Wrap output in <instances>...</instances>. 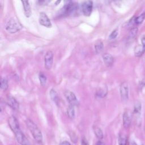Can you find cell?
Listing matches in <instances>:
<instances>
[{
	"instance_id": "obj_28",
	"label": "cell",
	"mask_w": 145,
	"mask_h": 145,
	"mask_svg": "<svg viewBox=\"0 0 145 145\" xmlns=\"http://www.w3.org/2000/svg\"><path fill=\"white\" fill-rule=\"evenodd\" d=\"M141 42H142V45L145 49V35H143L141 38Z\"/></svg>"
},
{
	"instance_id": "obj_13",
	"label": "cell",
	"mask_w": 145,
	"mask_h": 145,
	"mask_svg": "<svg viewBox=\"0 0 145 145\" xmlns=\"http://www.w3.org/2000/svg\"><path fill=\"white\" fill-rule=\"evenodd\" d=\"M23 6V10L25 16L27 18L30 17L31 15V9L30 7V5L28 1H21Z\"/></svg>"
},
{
	"instance_id": "obj_22",
	"label": "cell",
	"mask_w": 145,
	"mask_h": 145,
	"mask_svg": "<svg viewBox=\"0 0 145 145\" xmlns=\"http://www.w3.org/2000/svg\"><path fill=\"white\" fill-rule=\"evenodd\" d=\"M67 114L69 117L71 119H73L75 117V109L74 106L72 105H69L67 109Z\"/></svg>"
},
{
	"instance_id": "obj_16",
	"label": "cell",
	"mask_w": 145,
	"mask_h": 145,
	"mask_svg": "<svg viewBox=\"0 0 145 145\" xmlns=\"http://www.w3.org/2000/svg\"><path fill=\"white\" fill-rule=\"evenodd\" d=\"M138 31V29L137 27H134L131 28L129 32V33L127 36V41H132L136 36Z\"/></svg>"
},
{
	"instance_id": "obj_35",
	"label": "cell",
	"mask_w": 145,
	"mask_h": 145,
	"mask_svg": "<svg viewBox=\"0 0 145 145\" xmlns=\"http://www.w3.org/2000/svg\"><path fill=\"white\" fill-rule=\"evenodd\" d=\"M144 131H145V129H144Z\"/></svg>"
},
{
	"instance_id": "obj_6",
	"label": "cell",
	"mask_w": 145,
	"mask_h": 145,
	"mask_svg": "<svg viewBox=\"0 0 145 145\" xmlns=\"http://www.w3.org/2000/svg\"><path fill=\"white\" fill-rule=\"evenodd\" d=\"M64 95L70 105L75 106L79 105V101L75 95L72 92L70 91H66L64 92Z\"/></svg>"
},
{
	"instance_id": "obj_1",
	"label": "cell",
	"mask_w": 145,
	"mask_h": 145,
	"mask_svg": "<svg viewBox=\"0 0 145 145\" xmlns=\"http://www.w3.org/2000/svg\"><path fill=\"white\" fill-rule=\"evenodd\" d=\"M8 125L14 132L16 140L21 145H31L23 132L21 131L18 121L14 116H11L8 118Z\"/></svg>"
},
{
	"instance_id": "obj_15",
	"label": "cell",
	"mask_w": 145,
	"mask_h": 145,
	"mask_svg": "<svg viewBox=\"0 0 145 145\" xmlns=\"http://www.w3.org/2000/svg\"><path fill=\"white\" fill-rule=\"evenodd\" d=\"M141 103L139 100H137L135 102L134 106V114L137 116V117H139L141 113Z\"/></svg>"
},
{
	"instance_id": "obj_17",
	"label": "cell",
	"mask_w": 145,
	"mask_h": 145,
	"mask_svg": "<svg viewBox=\"0 0 145 145\" xmlns=\"http://www.w3.org/2000/svg\"><path fill=\"white\" fill-rule=\"evenodd\" d=\"M145 49L142 45H138L134 48V54L136 57H140L144 53Z\"/></svg>"
},
{
	"instance_id": "obj_14",
	"label": "cell",
	"mask_w": 145,
	"mask_h": 145,
	"mask_svg": "<svg viewBox=\"0 0 145 145\" xmlns=\"http://www.w3.org/2000/svg\"><path fill=\"white\" fill-rule=\"evenodd\" d=\"M49 95H50V99L52 100V101L56 105H58V103H59V96H58V95L57 91L54 88H52L50 90Z\"/></svg>"
},
{
	"instance_id": "obj_9",
	"label": "cell",
	"mask_w": 145,
	"mask_h": 145,
	"mask_svg": "<svg viewBox=\"0 0 145 145\" xmlns=\"http://www.w3.org/2000/svg\"><path fill=\"white\" fill-rule=\"evenodd\" d=\"M39 21V23L44 27H45L46 28L52 27V25L49 18H48L47 15L44 12H41L40 13Z\"/></svg>"
},
{
	"instance_id": "obj_3",
	"label": "cell",
	"mask_w": 145,
	"mask_h": 145,
	"mask_svg": "<svg viewBox=\"0 0 145 145\" xmlns=\"http://www.w3.org/2000/svg\"><path fill=\"white\" fill-rule=\"evenodd\" d=\"M78 9V3L72 1H66L65 5L61 8V14L67 16L75 12Z\"/></svg>"
},
{
	"instance_id": "obj_11",
	"label": "cell",
	"mask_w": 145,
	"mask_h": 145,
	"mask_svg": "<svg viewBox=\"0 0 145 145\" xmlns=\"http://www.w3.org/2000/svg\"><path fill=\"white\" fill-rule=\"evenodd\" d=\"M6 104L9 105L12 109L17 110L19 109V103L16 101V100L12 96H9L7 97L6 100Z\"/></svg>"
},
{
	"instance_id": "obj_2",
	"label": "cell",
	"mask_w": 145,
	"mask_h": 145,
	"mask_svg": "<svg viewBox=\"0 0 145 145\" xmlns=\"http://www.w3.org/2000/svg\"><path fill=\"white\" fill-rule=\"evenodd\" d=\"M26 125L31 133L35 140L39 143H41L42 142V135L41 131L39 129L37 126L31 120L27 119L25 121Z\"/></svg>"
},
{
	"instance_id": "obj_34",
	"label": "cell",
	"mask_w": 145,
	"mask_h": 145,
	"mask_svg": "<svg viewBox=\"0 0 145 145\" xmlns=\"http://www.w3.org/2000/svg\"><path fill=\"white\" fill-rule=\"evenodd\" d=\"M131 145H137V144H136V143H135V142H132V143H131Z\"/></svg>"
},
{
	"instance_id": "obj_4",
	"label": "cell",
	"mask_w": 145,
	"mask_h": 145,
	"mask_svg": "<svg viewBox=\"0 0 145 145\" xmlns=\"http://www.w3.org/2000/svg\"><path fill=\"white\" fill-rule=\"evenodd\" d=\"M5 28L10 33H15L19 32L22 28V25L15 19L11 18L6 24Z\"/></svg>"
},
{
	"instance_id": "obj_27",
	"label": "cell",
	"mask_w": 145,
	"mask_h": 145,
	"mask_svg": "<svg viewBox=\"0 0 145 145\" xmlns=\"http://www.w3.org/2000/svg\"><path fill=\"white\" fill-rule=\"evenodd\" d=\"M145 86V76H144L140 81L139 84V88L141 90Z\"/></svg>"
},
{
	"instance_id": "obj_33",
	"label": "cell",
	"mask_w": 145,
	"mask_h": 145,
	"mask_svg": "<svg viewBox=\"0 0 145 145\" xmlns=\"http://www.w3.org/2000/svg\"><path fill=\"white\" fill-rule=\"evenodd\" d=\"M60 2H61V1H57V2H56V5H57V3H59Z\"/></svg>"
},
{
	"instance_id": "obj_8",
	"label": "cell",
	"mask_w": 145,
	"mask_h": 145,
	"mask_svg": "<svg viewBox=\"0 0 145 145\" xmlns=\"http://www.w3.org/2000/svg\"><path fill=\"white\" fill-rule=\"evenodd\" d=\"M53 53L51 50H48L44 56V66L46 70H50L53 62Z\"/></svg>"
},
{
	"instance_id": "obj_26",
	"label": "cell",
	"mask_w": 145,
	"mask_h": 145,
	"mask_svg": "<svg viewBox=\"0 0 145 145\" xmlns=\"http://www.w3.org/2000/svg\"><path fill=\"white\" fill-rule=\"evenodd\" d=\"M70 137L71 138V140L72 142H73L74 143H75L78 140L77 138V136L76 135V134L73 132V131H70L69 133Z\"/></svg>"
},
{
	"instance_id": "obj_20",
	"label": "cell",
	"mask_w": 145,
	"mask_h": 145,
	"mask_svg": "<svg viewBox=\"0 0 145 145\" xmlns=\"http://www.w3.org/2000/svg\"><path fill=\"white\" fill-rule=\"evenodd\" d=\"M93 129L94 133L97 138L100 139H101L103 138V137H104L103 133L100 127L95 126H93Z\"/></svg>"
},
{
	"instance_id": "obj_30",
	"label": "cell",
	"mask_w": 145,
	"mask_h": 145,
	"mask_svg": "<svg viewBox=\"0 0 145 145\" xmlns=\"http://www.w3.org/2000/svg\"><path fill=\"white\" fill-rule=\"evenodd\" d=\"M81 145H89V144L88 142L85 139H83L81 142Z\"/></svg>"
},
{
	"instance_id": "obj_18",
	"label": "cell",
	"mask_w": 145,
	"mask_h": 145,
	"mask_svg": "<svg viewBox=\"0 0 145 145\" xmlns=\"http://www.w3.org/2000/svg\"><path fill=\"white\" fill-rule=\"evenodd\" d=\"M104 49V45L102 41H98L95 44V50L97 54L101 53Z\"/></svg>"
},
{
	"instance_id": "obj_25",
	"label": "cell",
	"mask_w": 145,
	"mask_h": 145,
	"mask_svg": "<svg viewBox=\"0 0 145 145\" xmlns=\"http://www.w3.org/2000/svg\"><path fill=\"white\" fill-rule=\"evenodd\" d=\"M118 34V29L116 28V29H114V30L110 33V35L109 36V40H114V39H115L117 37Z\"/></svg>"
},
{
	"instance_id": "obj_10",
	"label": "cell",
	"mask_w": 145,
	"mask_h": 145,
	"mask_svg": "<svg viewBox=\"0 0 145 145\" xmlns=\"http://www.w3.org/2000/svg\"><path fill=\"white\" fill-rule=\"evenodd\" d=\"M131 113L130 111L126 110L123 114V125L125 129H128L131 122Z\"/></svg>"
},
{
	"instance_id": "obj_21",
	"label": "cell",
	"mask_w": 145,
	"mask_h": 145,
	"mask_svg": "<svg viewBox=\"0 0 145 145\" xmlns=\"http://www.w3.org/2000/svg\"><path fill=\"white\" fill-rule=\"evenodd\" d=\"M8 87V79L6 77H2L1 80V89L6 91Z\"/></svg>"
},
{
	"instance_id": "obj_12",
	"label": "cell",
	"mask_w": 145,
	"mask_h": 145,
	"mask_svg": "<svg viewBox=\"0 0 145 145\" xmlns=\"http://www.w3.org/2000/svg\"><path fill=\"white\" fill-rule=\"evenodd\" d=\"M103 59L105 65L108 67H110L113 66L114 62L113 57L109 53H105L103 55Z\"/></svg>"
},
{
	"instance_id": "obj_31",
	"label": "cell",
	"mask_w": 145,
	"mask_h": 145,
	"mask_svg": "<svg viewBox=\"0 0 145 145\" xmlns=\"http://www.w3.org/2000/svg\"><path fill=\"white\" fill-rule=\"evenodd\" d=\"M59 145H71V144L68 141H63Z\"/></svg>"
},
{
	"instance_id": "obj_32",
	"label": "cell",
	"mask_w": 145,
	"mask_h": 145,
	"mask_svg": "<svg viewBox=\"0 0 145 145\" xmlns=\"http://www.w3.org/2000/svg\"><path fill=\"white\" fill-rule=\"evenodd\" d=\"M96 145H105V143H104L103 142H102L101 141L99 140V141H97V143H96Z\"/></svg>"
},
{
	"instance_id": "obj_7",
	"label": "cell",
	"mask_w": 145,
	"mask_h": 145,
	"mask_svg": "<svg viewBox=\"0 0 145 145\" xmlns=\"http://www.w3.org/2000/svg\"><path fill=\"white\" fill-rule=\"evenodd\" d=\"M93 8V2L91 1H84L82 5V10L83 14L86 16H89L92 13Z\"/></svg>"
},
{
	"instance_id": "obj_19",
	"label": "cell",
	"mask_w": 145,
	"mask_h": 145,
	"mask_svg": "<svg viewBox=\"0 0 145 145\" xmlns=\"http://www.w3.org/2000/svg\"><path fill=\"white\" fill-rule=\"evenodd\" d=\"M119 145H127V137L122 134H120L118 136V139Z\"/></svg>"
},
{
	"instance_id": "obj_29",
	"label": "cell",
	"mask_w": 145,
	"mask_h": 145,
	"mask_svg": "<svg viewBox=\"0 0 145 145\" xmlns=\"http://www.w3.org/2000/svg\"><path fill=\"white\" fill-rule=\"evenodd\" d=\"M49 2V1H39L38 3H39V4L40 5H46Z\"/></svg>"
},
{
	"instance_id": "obj_5",
	"label": "cell",
	"mask_w": 145,
	"mask_h": 145,
	"mask_svg": "<svg viewBox=\"0 0 145 145\" xmlns=\"http://www.w3.org/2000/svg\"><path fill=\"white\" fill-rule=\"evenodd\" d=\"M120 96L122 101H126L129 99V86L126 82H123L120 87Z\"/></svg>"
},
{
	"instance_id": "obj_24",
	"label": "cell",
	"mask_w": 145,
	"mask_h": 145,
	"mask_svg": "<svg viewBox=\"0 0 145 145\" xmlns=\"http://www.w3.org/2000/svg\"><path fill=\"white\" fill-rule=\"evenodd\" d=\"M39 78L41 86H44L46 84V80H47L46 75L42 72H40L39 74Z\"/></svg>"
},
{
	"instance_id": "obj_23",
	"label": "cell",
	"mask_w": 145,
	"mask_h": 145,
	"mask_svg": "<svg viewBox=\"0 0 145 145\" xmlns=\"http://www.w3.org/2000/svg\"><path fill=\"white\" fill-rule=\"evenodd\" d=\"M145 19V12L142 13L139 16H137L134 19V23L136 24H141Z\"/></svg>"
}]
</instances>
